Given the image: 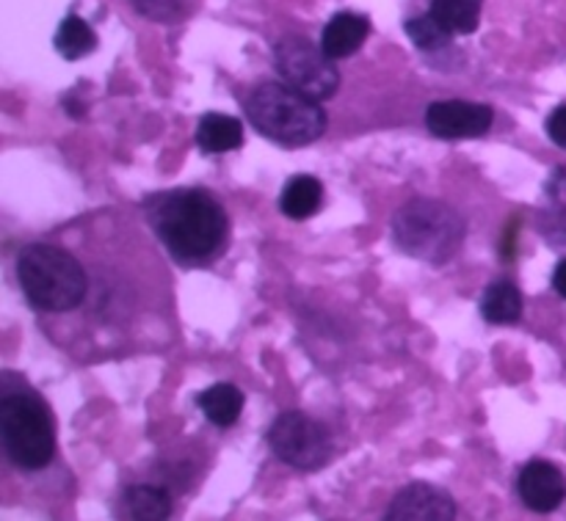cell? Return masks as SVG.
Returning <instances> with one entry per match:
<instances>
[{
    "instance_id": "52a82bcc",
    "label": "cell",
    "mask_w": 566,
    "mask_h": 521,
    "mask_svg": "<svg viewBox=\"0 0 566 521\" xmlns=\"http://www.w3.org/2000/svg\"><path fill=\"white\" fill-rule=\"evenodd\" d=\"M274 64L287 86L298 88L313 99L332 97L337 92V83H340L335 59H329L324 47H315L313 42L302 36L282 39L274 47Z\"/></svg>"
},
{
    "instance_id": "2e32d148",
    "label": "cell",
    "mask_w": 566,
    "mask_h": 521,
    "mask_svg": "<svg viewBox=\"0 0 566 521\" xmlns=\"http://www.w3.org/2000/svg\"><path fill=\"white\" fill-rule=\"evenodd\" d=\"M199 408H202L205 417L210 419L219 428H230L238 423L243 412V395L238 386L232 384H213L210 390H205L199 395Z\"/></svg>"
},
{
    "instance_id": "ba28073f",
    "label": "cell",
    "mask_w": 566,
    "mask_h": 521,
    "mask_svg": "<svg viewBox=\"0 0 566 521\" xmlns=\"http://www.w3.org/2000/svg\"><path fill=\"white\" fill-rule=\"evenodd\" d=\"M495 110L481 103H464V99H442L431 103L426 110V125L437 138H479L490 132Z\"/></svg>"
},
{
    "instance_id": "5bb4252c",
    "label": "cell",
    "mask_w": 566,
    "mask_h": 521,
    "mask_svg": "<svg viewBox=\"0 0 566 521\" xmlns=\"http://www.w3.org/2000/svg\"><path fill=\"white\" fill-rule=\"evenodd\" d=\"M122 513L138 521H164L171 517V497L160 486H133L122 497Z\"/></svg>"
},
{
    "instance_id": "8992f818",
    "label": "cell",
    "mask_w": 566,
    "mask_h": 521,
    "mask_svg": "<svg viewBox=\"0 0 566 521\" xmlns=\"http://www.w3.org/2000/svg\"><path fill=\"white\" fill-rule=\"evenodd\" d=\"M269 445L282 464L304 472L326 467L335 453L329 428L302 412L280 414L269 430Z\"/></svg>"
},
{
    "instance_id": "9a60e30c",
    "label": "cell",
    "mask_w": 566,
    "mask_h": 521,
    "mask_svg": "<svg viewBox=\"0 0 566 521\" xmlns=\"http://www.w3.org/2000/svg\"><path fill=\"white\" fill-rule=\"evenodd\" d=\"M481 315L495 326H512L523 318V293L512 281H495L481 298Z\"/></svg>"
},
{
    "instance_id": "5b68a950",
    "label": "cell",
    "mask_w": 566,
    "mask_h": 521,
    "mask_svg": "<svg viewBox=\"0 0 566 521\" xmlns=\"http://www.w3.org/2000/svg\"><path fill=\"white\" fill-rule=\"evenodd\" d=\"M392 235H396L398 248L409 257L442 265L459 252L468 226L451 204H442L437 199H415L396 213Z\"/></svg>"
},
{
    "instance_id": "8fae6325",
    "label": "cell",
    "mask_w": 566,
    "mask_h": 521,
    "mask_svg": "<svg viewBox=\"0 0 566 521\" xmlns=\"http://www.w3.org/2000/svg\"><path fill=\"white\" fill-rule=\"evenodd\" d=\"M370 33L368 17L354 14V11H340V14L332 17L324 28V36H321V47L329 59H346L354 50H359L365 44Z\"/></svg>"
},
{
    "instance_id": "7402d4cb",
    "label": "cell",
    "mask_w": 566,
    "mask_h": 521,
    "mask_svg": "<svg viewBox=\"0 0 566 521\" xmlns=\"http://www.w3.org/2000/svg\"><path fill=\"white\" fill-rule=\"evenodd\" d=\"M553 287L558 290V296L566 298V259L564 263H558L556 274H553Z\"/></svg>"
},
{
    "instance_id": "7a4b0ae2",
    "label": "cell",
    "mask_w": 566,
    "mask_h": 521,
    "mask_svg": "<svg viewBox=\"0 0 566 521\" xmlns=\"http://www.w3.org/2000/svg\"><path fill=\"white\" fill-rule=\"evenodd\" d=\"M247 116L260 136L280 147H307L326 130V114L313 97L287 83H263L247 99Z\"/></svg>"
},
{
    "instance_id": "ac0fdd59",
    "label": "cell",
    "mask_w": 566,
    "mask_h": 521,
    "mask_svg": "<svg viewBox=\"0 0 566 521\" xmlns=\"http://www.w3.org/2000/svg\"><path fill=\"white\" fill-rule=\"evenodd\" d=\"M97 47V36H94L92 25L83 22L81 17H66L59 25V33H55V50L64 55L66 61H77L86 53Z\"/></svg>"
},
{
    "instance_id": "e0dca14e",
    "label": "cell",
    "mask_w": 566,
    "mask_h": 521,
    "mask_svg": "<svg viewBox=\"0 0 566 521\" xmlns=\"http://www.w3.org/2000/svg\"><path fill=\"white\" fill-rule=\"evenodd\" d=\"M481 3L484 0H431V14L457 36L473 33L481 22Z\"/></svg>"
},
{
    "instance_id": "ffe728a7",
    "label": "cell",
    "mask_w": 566,
    "mask_h": 521,
    "mask_svg": "<svg viewBox=\"0 0 566 521\" xmlns=\"http://www.w3.org/2000/svg\"><path fill=\"white\" fill-rule=\"evenodd\" d=\"M136 3V9L142 11L144 17H149V20H171V17H177V0H133Z\"/></svg>"
},
{
    "instance_id": "d6986e66",
    "label": "cell",
    "mask_w": 566,
    "mask_h": 521,
    "mask_svg": "<svg viewBox=\"0 0 566 521\" xmlns=\"http://www.w3.org/2000/svg\"><path fill=\"white\" fill-rule=\"evenodd\" d=\"M407 33L420 50H442L451 44L453 33L437 20L434 14H426V17H415V20L407 22Z\"/></svg>"
},
{
    "instance_id": "44dd1931",
    "label": "cell",
    "mask_w": 566,
    "mask_h": 521,
    "mask_svg": "<svg viewBox=\"0 0 566 521\" xmlns=\"http://www.w3.org/2000/svg\"><path fill=\"white\" fill-rule=\"evenodd\" d=\"M547 136L553 138V143L566 149V105H562V108H556L547 116Z\"/></svg>"
},
{
    "instance_id": "3957f363",
    "label": "cell",
    "mask_w": 566,
    "mask_h": 521,
    "mask_svg": "<svg viewBox=\"0 0 566 521\" xmlns=\"http://www.w3.org/2000/svg\"><path fill=\"white\" fill-rule=\"evenodd\" d=\"M0 442L11 464L28 472L53 461L55 425L36 392L11 390L0 381Z\"/></svg>"
},
{
    "instance_id": "30bf717a",
    "label": "cell",
    "mask_w": 566,
    "mask_h": 521,
    "mask_svg": "<svg viewBox=\"0 0 566 521\" xmlns=\"http://www.w3.org/2000/svg\"><path fill=\"white\" fill-rule=\"evenodd\" d=\"M517 491L534 513H553L566 497V478L551 461H531L520 472Z\"/></svg>"
},
{
    "instance_id": "277c9868",
    "label": "cell",
    "mask_w": 566,
    "mask_h": 521,
    "mask_svg": "<svg viewBox=\"0 0 566 521\" xmlns=\"http://www.w3.org/2000/svg\"><path fill=\"white\" fill-rule=\"evenodd\" d=\"M17 279L28 304L42 312H70L86 298V270L70 252L44 243L25 246L17 257Z\"/></svg>"
},
{
    "instance_id": "4fadbf2b",
    "label": "cell",
    "mask_w": 566,
    "mask_h": 521,
    "mask_svg": "<svg viewBox=\"0 0 566 521\" xmlns=\"http://www.w3.org/2000/svg\"><path fill=\"white\" fill-rule=\"evenodd\" d=\"M321 202H324V185L310 174L293 177L280 196L282 213L293 221H304L318 213Z\"/></svg>"
},
{
    "instance_id": "9c48e42d",
    "label": "cell",
    "mask_w": 566,
    "mask_h": 521,
    "mask_svg": "<svg viewBox=\"0 0 566 521\" xmlns=\"http://www.w3.org/2000/svg\"><path fill=\"white\" fill-rule=\"evenodd\" d=\"M387 519L398 521H451L457 519V502L451 495L431 483H409L392 500Z\"/></svg>"
},
{
    "instance_id": "6da1fadb",
    "label": "cell",
    "mask_w": 566,
    "mask_h": 521,
    "mask_svg": "<svg viewBox=\"0 0 566 521\" xmlns=\"http://www.w3.org/2000/svg\"><path fill=\"white\" fill-rule=\"evenodd\" d=\"M149 224L171 257L182 265H205L227 241V213L202 188H182L155 196Z\"/></svg>"
},
{
    "instance_id": "7c38bea8",
    "label": "cell",
    "mask_w": 566,
    "mask_h": 521,
    "mask_svg": "<svg viewBox=\"0 0 566 521\" xmlns=\"http://www.w3.org/2000/svg\"><path fill=\"white\" fill-rule=\"evenodd\" d=\"M197 143L208 155L232 152L243 143V125L235 116L205 114L197 127Z\"/></svg>"
}]
</instances>
